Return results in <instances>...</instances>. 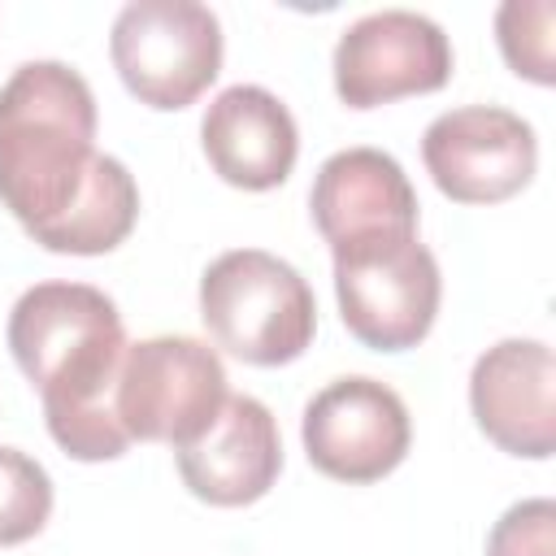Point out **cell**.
I'll return each instance as SVG.
<instances>
[{
    "label": "cell",
    "instance_id": "obj_1",
    "mask_svg": "<svg viewBox=\"0 0 556 556\" xmlns=\"http://www.w3.org/2000/svg\"><path fill=\"white\" fill-rule=\"evenodd\" d=\"M0 204L65 256L113 252L135 230L139 187L96 152V96L65 61H26L0 87Z\"/></svg>",
    "mask_w": 556,
    "mask_h": 556
},
{
    "label": "cell",
    "instance_id": "obj_2",
    "mask_svg": "<svg viewBox=\"0 0 556 556\" xmlns=\"http://www.w3.org/2000/svg\"><path fill=\"white\" fill-rule=\"evenodd\" d=\"M9 352L39 387L43 421L74 460H117L130 439L113 417L126 356L117 304L87 282H35L9 313Z\"/></svg>",
    "mask_w": 556,
    "mask_h": 556
},
{
    "label": "cell",
    "instance_id": "obj_3",
    "mask_svg": "<svg viewBox=\"0 0 556 556\" xmlns=\"http://www.w3.org/2000/svg\"><path fill=\"white\" fill-rule=\"evenodd\" d=\"M200 317L217 348L269 369L304 356L317 330V300L282 256L235 248L200 274Z\"/></svg>",
    "mask_w": 556,
    "mask_h": 556
},
{
    "label": "cell",
    "instance_id": "obj_4",
    "mask_svg": "<svg viewBox=\"0 0 556 556\" xmlns=\"http://www.w3.org/2000/svg\"><path fill=\"white\" fill-rule=\"evenodd\" d=\"M334 252V295L343 326L374 352L417 348L439 317V261L417 230L352 239Z\"/></svg>",
    "mask_w": 556,
    "mask_h": 556
},
{
    "label": "cell",
    "instance_id": "obj_5",
    "mask_svg": "<svg viewBox=\"0 0 556 556\" xmlns=\"http://www.w3.org/2000/svg\"><path fill=\"white\" fill-rule=\"evenodd\" d=\"M226 395V365L208 343L156 334L126 343L113 387V417L130 443L182 447L208 430Z\"/></svg>",
    "mask_w": 556,
    "mask_h": 556
},
{
    "label": "cell",
    "instance_id": "obj_6",
    "mask_svg": "<svg viewBox=\"0 0 556 556\" xmlns=\"http://www.w3.org/2000/svg\"><path fill=\"white\" fill-rule=\"evenodd\" d=\"M126 91L148 109H187L222 74V22L195 0H130L109 35Z\"/></svg>",
    "mask_w": 556,
    "mask_h": 556
},
{
    "label": "cell",
    "instance_id": "obj_7",
    "mask_svg": "<svg viewBox=\"0 0 556 556\" xmlns=\"http://www.w3.org/2000/svg\"><path fill=\"white\" fill-rule=\"evenodd\" d=\"M308 465L334 482H378L387 478L413 443V421L404 400L378 378H334L308 404L300 421Z\"/></svg>",
    "mask_w": 556,
    "mask_h": 556
},
{
    "label": "cell",
    "instance_id": "obj_8",
    "mask_svg": "<svg viewBox=\"0 0 556 556\" xmlns=\"http://www.w3.org/2000/svg\"><path fill=\"white\" fill-rule=\"evenodd\" d=\"M421 161L434 187L456 204H500L517 195L539 165L530 122L500 104L439 113L421 135Z\"/></svg>",
    "mask_w": 556,
    "mask_h": 556
},
{
    "label": "cell",
    "instance_id": "obj_9",
    "mask_svg": "<svg viewBox=\"0 0 556 556\" xmlns=\"http://www.w3.org/2000/svg\"><path fill=\"white\" fill-rule=\"evenodd\" d=\"M452 78V43L439 22L382 9L352 22L334 43V91L348 109H378L400 96H430Z\"/></svg>",
    "mask_w": 556,
    "mask_h": 556
},
{
    "label": "cell",
    "instance_id": "obj_10",
    "mask_svg": "<svg viewBox=\"0 0 556 556\" xmlns=\"http://www.w3.org/2000/svg\"><path fill=\"white\" fill-rule=\"evenodd\" d=\"M556 356L543 339H500L473 361L469 408L508 456L547 460L556 447Z\"/></svg>",
    "mask_w": 556,
    "mask_h": 556
},
{
    "label": "cell",
    "instance_id": "obj_11",
    "mask_svg": "<svg viewBox=\"0 0 556 556\" xmlns=\"http://www.w3.org/2000/svg\"><path fill=\"white\" fill-rule=\"evenodd\" d=\"M182 486L217 508L256 504L282 469V439L274 413L252 395H226L204 434L174 447Z\"/></svg>",
    "mask_w": 556,
    "mask_h": 556
},
{
    "label": "cell",
    "instance_id": "obj_12",
    "mask_svg": "<svg viewBox=\"0 0 556 556\" xmlns=\"http://www.w3.org/2000/svg\"><path fill=\"white\" fill-rule=\"evenodd\" d=\"M200 143L213 174L239 191H269L287 182L300 156L291 109L252 83H235L213 96L200 122Z\"/></svg>",
    "mask_w": 556,
    "mask_h": 556
},
{
    "label": "cell",
    "instance_id": "obj_13",
    "mask_svg": "<svg viewBox=\"0 0 556 556\" xmlns=\"http://www.w3.org/2000/svg\"><path fill=\"white\" fill-rule=\"evenodd\" d=\"M308 208L330 248L387 230H417V191L400 161L378 148H343L326 156Z\"/></svg>",
    "mask_w": 556,
    "mask_h": 556
},
{
    "label": "cell",
    "instance_id": "obj_14",
    "mask_svg": "<svg viewBox=\"0 0 556 556\" xmlns=\"http://www.w3.org/2000/svg\"><path fill=\"white\" fill-rule=\"evenodd\" d=\"M52 517V478L48 469L17 452L0 447V547L35 539Z\"/></svg>",
    "mask_w": 556,
    "mask_h": 556
},
{
    "label": "cell",
    "instance_id": "obj_15",
    "mask_svg": "<svg viewBox=\"0 0 556 556\" xmlns=\"http://www.w3.org/2000/svg\"><path fill=\"white\" fill-rule=\"evenodd\" d=\"M552 22L556 9L547 0H508L495 13V39L504 61L513 65V74L547 87L556 78V61H552Z\"/></svg>",
    "mask_w": 556,
    "mask_h": 556
},
{
    "label": "cell",
    "instance_id": "obj_16",
    "mask_svg": "<svg viewBox=\"0 0 556 556\" xmlns=\"http://www.w3.org/2000/svg\"><path fill=\"white\" fill-rule=\"evenodd\" d=\"M486 556H556V504L521 500L486 534Z\"/></svg>",
    "mask_w": 556,
    "mask_h": 556
}]
</instances>
